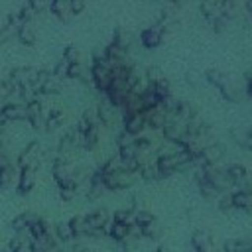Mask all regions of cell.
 <instances>
[{
  "label": "cell",
  "mask_w": 252,
  "mask_h": 252,
  "mask_svg": "<svg viewBox=\"0 0 252 252\" xmlns=\"http://www.w3.org/2000/svg\"><path fill=\"white\" fill-rule=\"evenodd\" d=\"M102 175V173H100ZM136 181V173H130V171H124L122 167L112 171V173H106L102 175V185L104 189H110V191H118V189H126L130 185H134Z\"/></svg>",
  "instance_id": "cell-1"
},
{
  "label": "cell",
  "mask_w": 252,
  "mask_h": 252,
  "mask_svg": "<svg viewBox=\"0 0 252 252\" xmlns=\"http://www.w3.org/2000/svg\"><path fill=\"white\" fill-rule=\"evenodd\" d=\"M185 124L183 120H179L177 116H169L165 126L161 128V136L165 142H181L185 138Z\"/></svg>",
  "instance_id": "cell-2"
},
{
  "label": "cell",
  "mask_w": 252,
  "mask_h": 252,
  "mask_svg": "<svg viewBox=\"0 0 252 252\" xmlns=\"http://www.w3.org/2000/svg\"><path fill=\"white\" fill-rule=\"evenodd\" d=\"M163 26L161 24H154V26H150V28H146V30H142V33H140V41H142V45L144 47H148V49H156L159 43H161V39H163Z\"/></svg>",
  "instance_id": "cell-3"
},
{
  "label": "cell",
  "mask_w": 252,
  "mask_h": 252,
  "mask_svg": "<svg viewBox=\"0 0 252 252\" xmlns=\"http://www.w3.org/2000/svg\"><path fill=\"white\" fill-rule=\"evenodd\" d=\"M122 130L130 136H140L142 130L146 128V118H144V112H136V114H122Z\"/></svg>",
  "instance_id": "cell-4"
},
{
  "label": "cell",
  "mask_w": 252,
  "mask_h": 252,
  "mask_svg": "<svg viewBox=\"0 0 252 252\" xmlns=\"http://www.w3.org/2000/svg\"><path fill=\"white\" fill-rule=\"evenodd\" d=\"M144 118H146V128H154V130H161L167 122V110L163 108V104L144 110Z\"/></svg>",
  "instance_id": "cell-5"
},
{
  "label": "cell",
  "mask_w": 252,
  "mask_h": 252,
  "mask_svg": "<svg viewBox=\"0 0 252 252\" xmlns=\"http://www.w3.org/2000/svg\"><path fill=\"white\" fill-rule=\"evenodd\" d=\"M108 222H110V217H108L106 209H96V211L87 215V224H89L91 230H96V232L104 234V228L108 226Z\"/></svg>",
  "instance_id": "cell-6"
},
{
  "label": "cell",
  "mask_w": 252,
  "mask_h": 252,
  "mask_svg": "<svg viewBox=\"0 0 252 252\" xmlns=\"http://www.w3.org/2000/svg\"><path fill=\"white\" fill-rule=\"evenodd\" d=\"M35 73H37V69L28 67V65H22V67H14V69L10 71V77H8V79H10L14 85H30L32 79L35 77Z\"/></svg>",
  "instance_id": "cell-7"
},
{
  "label": "cell",
  "mask_w": 252,
  "mask_h": 252,
  "mask_svg": "<svg viewBox=\"0 0 252 252\" xmlns=\"http://www.w3.org/2000/svg\"><path fill=\"white\" fill-rule=\"evenodd\" d=\"M2 116L10 122V120H28V112H26V104L24 102H8L2 108Z\"/></svg>",
  "instance_id": "cell-8"
},
{
  "label": "cell",
  "mask_w": 252,
  "mask_h": 252,
  "mask_svg": "<svg viewBox=\"0 0 252 252\" xmlns=\"http://www.w3.org/2000/svg\"><path fill=\"white\" fill-rule=\"evenodd\" d=\"M33 185H35V169L24 167L20 171V179H18V193L20 195H28V193H32Z\"/></svg>",
  "instance_id": "cell-9"
},
{
  "label": "cell",
  "mask_w": 252,
  "mask_h": 252,
  "mask_svg": "<svg viewBox=\"0 0 252 252\" xmlns=\"http://www.w3.org/2000/svg\"><path fill=\"white\" fill-rule=\"evenodd\" d=\"M191 246L195 248V252H213V240H211L209 232H205V230H195L193 232Z\"/></svg>",
  "instance_id": "cell-10"
},
{
  "label": "cell",
  "mask_w": 252,
  "mask_h": 252,
  "mask_svg": "<svg viewBox=\"0 0 252 252\" xmlns=\"http://www.w3.org/2000/svg\"><path fill=\"white\" fill-rule=\"evenodd\" d=\"M69 226H71V232L75 236V240L83 238V236H89V224H87V215H75L71 220H69Z\"/></svg>",
  "instance_id": "cell-11"
},
{
  "label": "cell",
  "mask_w": 252,
  "mask_h": 252,
  "mask_svg": "<svg viewBox=\"0 0 252 252\" xmlns=\"http://www.w3.org/2000/svg\"><path fill=\"white\" fill-rule=\"evenodd\" d=\"M53 177H55L57 185H61V183H65L67 179L75 177L73 165H71V163H63V161L55 159V163H53Z\"/></svg>",
  "instance_id": "cell-12"
},
{
  "label": "cell",
  "mask_w": 252,
  "mask_h": 252,
  "mask_svg": "<svg viewBox=\"0 0 252 252\" xmlns=\"http://www.w3.org/2000/svg\"><path fill=\"white\" fill-rule=\"evenodd\" d=\"M108 236L114 240V242H120V244H126L130 240V226L128 224H120V222H114L110 224L108 228Z\"/></svg>",
  "instance_id": "cell-13"
},
{
  "label": "cell",
  "mask_w": 252,
  "mask_h": 252,
  "mask_svg": "<svg viewBox=\"0 0 252 252\" xmlns=\"http://www.w3.org/2000/svg\"><path fill=\"white\" fill-rule=\"evenodd\" d=\"M96 116H98V122L102 124H110L112 118H114V106L110 104V100L106 96L100 98V102L96 104Z\"/></svg>",
  "instance_id": "cell-14"
},
{
  "label": "cell",
  "mask_w": 252,
  "mask_h": 252,
  "mask_svg": "<svg viewBox=\"0 0 252 252\" xmlns=\"http://www.w3.org/2000/svg\"><path fill=\"white\" fill-rule=\"evenodd\" d=\"M224 252H252V238H228L224 242Z\"/></svg>",
  "instance_id": "cell-15"
},
{
  "label": "cell",
  "mask_w": 252,
  "mask_h": 252,
  "mask_svg": "<svg viewBox=\"0 0 252 252\" xmlns=\"http://www.w3.org/2000/svg\"><path fill=\"white\" fill-rule=\"evenodd\" d=\"M49 10L53 16H57L59 20H69L73 14H71V8H69V0H53L49 4Z\"/></svg>",
  "instance_id": "cell-16"
},
{
  "label": "cell",
  "mask_w": 252,
  "mask_h": 252,
  "mask_svg": "<svg viewBox=\"0 0 252 252\" xmlns=\"http://www.w3.org/2000/svg\"><path fill=\"white\" fill-rule=\"evenodd\" d=\"M201 12H203V16L209 20V22H213V20H217V18H220L222 16V2H203L201 4Z\"/></svg>",
  "instance_id": "cell-17"
},
{
  "label": "cell",
  "mask_w": 252,
  "mask_h": 252,
  "mask_svg": "<svg viewBox=\"0 0 252 252\" xmlns=\"http://www.w3.org/2000/svg\"><path fill=\"white\" fill-rule=\"evenodd\" d=\"M16 35H18V39H20L24 45H33V43H35V32H33V28H32L30 22L20 24Z\"/></svg>",
  "instance_id": "cell-18"
},
{
  "label": "cell",
  "mask_w": 252,
  "mask_h": 252,
  "mask_svg": "<svg viewBox=\"0 0 252 252\" xmlns=\"http://www.w3.org/2000/svg\"><path fill=\"white\" fill-rule=\"evenodd\" d=\"M226 173H228L230 181L234 183V187H238L246 179V175H248V171H246V167L242 163H230V165H226Z\"/></svg>",
  "instance_id": "cell-19"
},
{
  "label": "cell",
  "mask_w": 252,
  "mask_h": 252,
  "mask_svg": "<svg viewBox=\"0 0 252 252\" xmlns=\"http://www.w3.org/2000/svg\"><path fill=\"white\" fill-rule=\"evenodd\" d=\"M28 232H30V238H41V236H45L49 232V226H47L45 219L35 217V220L28 226Z\"/></svg>",
  "instance_id": "cell-20"
},
{
  "label": "cell",
  "mask_w": 252,
  "mask_h": 252,
  "mask_svg": "<svg viewBox=\"0 0 252 252\" xmlns=\"http://www.w3.org/2000/svg\"><path fill=\"white\" fill-rule=\"evenodd\" d=\"M134 224H136L140 230H144V228L156 224V217H154L150 211L140 209V211H136V215H134Z\"/></svg>",
  "instance_id": "cell-21"
},
{
  "label": "cell",
  "mask_w": 252,
  "mask_h": 252,
  "mask_svg": "<svg viewBox=\"0 0 252 252\" xmlns=\"http://www.w3.org/2000/svg\"><path fill=\"white\" fill-rule=\"evenodd\" d=\"M33 220H35V215H33V213H30V211H28V213H20V215L12 220V228H14L16 232L28 230V226H30Z\"/></svg>",
  "instance_id": "cell-22"
},
{
  "label": "cell",
  "mask_w": 252,
  "mask_h": 252,
  "mask_svg": "<svg viewBox=\"0 0 252 252\" xmlns=\"http://www.w3.org/2000/svg\"><path fill=\"white\" fill-rule=\"evenodd\" d=\"M205 79H207V81H209L213 87H217V89H220V87H222V85L228 81V77H226V75H224L220 69H215V67L205 71Z\"/></svg>",
  "instance_id": "cell-23"
},
{
  "label": "cell",
  "mask_w": 252,
  "mask_h": 252,
  "mask_svg": "<svg viewBox=\"0 0 252 252\" xmlns=\"http://www.w3.org/2000/svg\"><path fill=\"white\" fill-rule=\"evenodd\" d=\"M63 110L61 108H51L47 110V116H45V130H55L61 122H63Z\"/></svg>",
  "instance_id": "cell-24"
},
{
  "label": "cell",
  "mask_w": 252,
  "mask_h": 252,
  "mask_svg": "<svg viewBox=\"0 0 252 252\" xmlns=\"http://www.w3.org/2000/svg\"><path fill=\"white\" fill-rule=\"evenodd\" d=\"M55 238H57L61 244H67V242L75 240L69 222H57V224H55Z\"/></svg>",
  "instance_id": "cell-25"
},
{
  "label": "cell",
  "mask_w": 252,
  "mask_h": 252,
  "mask_svg": "<svg viewBox=\"0 0 252 252\" xmlns=\"http://www.w3.org/2000/svg\"><path fill=\"white\" fill-rule=\"evenodd\" d=\"M96 144H98V124L96 126H91L85 132V136H83V148L85 150H94Z\"/></svg>",
  "instance_id": "cell-26"
},
{
  "label": "cell",
  "mask_w": 252,
  "mask_h": 252,
  "mask_svg": "<svg viewBox=\"0 0 252 252\" xmlns=\"http://www.w3.org/2000/svg\"><path fill=\"white\" fill-rule=\"evenodd\" d=\"M142 104H144V110H150V108H156V106H159L161 104V98L154 93V89L150 87L144 94H142Z\"/></svg>",
  "instance_id": "cell-27"
},
{
  "label": "cell",
  "mask_w": 252,
  "mask_h": 252,
  "mask_svg": "<svg viewBox=\"0 0 252 252\" xmlns=\"http://www.w3.org/2000/svg\"><path fill=\"white\" fill-rule=\"evenodd\" d=\"M59 91H61V79H57V77L51 75V77L47 79V83L41 87L39 93H41V94H57Z\"/></svg>",
  "instance_id": "cell-28"
},
{
  "label": "cell",
  "mask_w": 252,
  "mask_h": 252,
  "mask_svg": "<svg viewBox=\"0 0 252 252\" xmlns=\"http://www.w3.org/2000/svg\"><path fill=\"white\" fill-rule=\"evenodd\" d=\"M152 89H154V93L161 98V102H163L167 96H171V87H169V81H167V79H161L159 83L152 85Z\"/></svg>",
  "instance_id": "cell-29"
},
{
  "label": "cell",
  "mask_w": 252,
  "mask_h": 252,
  "mask_svg": "<svg viewBox=\"0 0 252 252\" xmlns=\"http://www.w3.org/2000/svg\"><path fill=\"white\" fill-rule=\"evenodd\" d=\"M138 175L146 181H154V179H159V173H158V167L156 163H148V165H142L138 169Z\"/></svg>",
  "instance_id": "cell-30"
},
{
  "label": "cell",
  "mask_w": 252,
  "mask_h": 252,
  "mask_svg": "<svg viewBox=\"0 0 252 252\" xmlns=\"http://www.w3.org/2000/svg\"><path fill=\"white\" fill-rule=\"evenodd\" d=\"M146 79H148V83H150V87L152 85H156V83H159L161 79H165V75L161 73V69L158 67V65H150L148 69H146Z\"/></svg>",
  "instance_id": "cell-31"
},
{
  "label": "cell",
  "mask_w": 252,
  "mask_h": 252,
  "mask_svg": "<svg viewBox=\"0 0 252 252\" xmlns=\"http://www.w3.org/2000/svg\"><path fill=\"white\" fill-rule=\"evenodd\" d=\"M63 59H65L69 65H73V63H79V59H81L79 47H75V45H67V47L63 49Z\"/></svg>",
  "instance_id": "cell-32"
},
{
  "label": "cell",
  "mask_w": 252,
  "mask_h": 252,
  "mask_svg": "<svg viewBox=\"0 0 252 252\" xmlns=\"http://www.w3.org/2000/svg\"><path fill=\"white\" fill-rule=\"evenodd\" d=\"M26 112H28V120L33 118V116H37V114H41V112H43L41 100H39V98H33V100H30V102H26Z\"/></svg>",
  "instance_id": "cell-33"
},
{
  "label": "cell",
  "mask_w": 252,
  "mask_h": 252,
  "mask_svg": "<svg viewBox=\"0 0 252 252\" xmlns=\"http://www.w3.org/2000/svg\"><path fill=\"white\" fill-rule=\"evenodd\" d=\"M12 179H14V167L12 165L0 169V189H8L10 183H12Z\"/></svg>",
  "instance_id": "cell-34"
},
{
  "label": "cell",
  "mask_w": 252,
  "mask_h": 252,
  "mask_svg": "<svg viewBox=\"0 0 252 252\" xmlns=\"http://www.w3.org/2000/svg\"><path fill=\"white\" fill-rule=\"evenodd\" d=\"M134 158H138V150H136L134 144L118 150V159H134Z\"/></svg>",
  "instance_id": "cell-35"
},
{
  "label": "cell",
  "mask_w": 252,
  "mask_h": 252,
  "mask_svg": "<svg viewBox=\"0 0 252 252\" xmlns=\"http://www.w3.org/2000/svg\"><path fill=\"white\" fill-rule=\"evenodd\" d=\"M67 71H69V63H67L65 59H61V61H57V63H55V67H53L51 75H53V77H57V79H61V77H67Z\"/></svg>",
  "instance_id": "cell-36"
},
{
  "label": "cell",
  "mask_w": 252,
  "mask_h": 252,
  "mask_svg": "<svg viewBox=\"0 0 252 252\" xmlns=\"http://www.w3.org/2000/svg\"><path fill=\"white\" fill-rule=\"evenodd\" d=\"M45 116H47V112H41V114H37V116L30 118L28 122L32 124V128H33V130H37V132H43V130H45Z\"/></svg>",
  "instance_id": "cell-37"
},
{
  "label": "cell",
  "mask_w": 252,
  "mask_h": 252,
  "mask_svg": "<svg viewBox=\"0 0 252 252\" xmlns=\"http://www.w3.org/2000/svg\"><path fill=\"white\" fill-rule=\"evenodd\" d=\"M219 209H220V211H230V209H234V205H232V193H220V195H219Z\"/></svg>",
  "instance_id": "cell-38"
},
{
  "label": "cell",
  "mask_w": 252,
  "mask_h": 252,
  "mask_svg": "<svg viewBox=\"0 0 252 252\" xmlns=\"http://www.w3.org/2000/svg\"><path fill=\"white\" fill-rule=\"evenodd\" d=\"M16 32H18V28L16 26H10V24H6L2 30H0V45H4L10 37H14L16 35Z\"/></svg>",
  "instance_id": "cell-39"
},
{
  "label": "cell",
  "mask_w": 252,
  "mask_h": 252,
  "mask_svg": "<svg viewBox=\"0 0 252 252\" xmlns=\"http://www.w3.org/2000/svg\"><path fill=\"white\" fill-rule=\"evenodd\" d=\"M28 242H30V238L26 240V238H22V236H12V238H10L6 244L10 246V250H12V252H16V250H20L24 244H28Z\"/></svg>",
  "instance_id": "cell-40"
},
{
  "label": "cell",
  "mask_w": 252,
  "mask_h": 252,
  "mask_svg": "<svg viewBox=\"0 0 252 252\" xmlns=\"http://www.w3.org/2000/svg\"><path fill=\"white\" fill-rule=\"evenodd\" d=\"M116 142H118V150L120 148H126V146H130V144H134V136H130V134H126L124 130L116 136Z\"/></svg>",
  "instance_id": "cell-41"
},
{
  "label": "cell",
  "mask_w": 252,
  "mask_h": 252,
  "mask_svg": "<svg viewBox=\"0 0 252 252\" xmlns=\"http://www.w3.org/2000/svg\"><path fill=\"white\" fill-rule=\"evenodd\" d=\"M75 195H77V189H73V187H59V197L63 201H73Z\"/></svg>",
  "instance_id": "cell-42"
},
{
  "label": "cell",
  "mask_w": 252,
  "mask_h": 252,
  "mask_svg": "<svg viewBox=\"0 0 252 252\" xmlns=\"http://www.w3.org/2000/svg\"><path fill=\"white\" fill-rule=\"evenodd\" d=\"M211 26H213V30H215L217 33H220V32H224V28L228 26V20H226L224 16H220V18L213 20V22H211Z\"/></svg>",
  "instance_id": "cell-43"
},
{
  "label": "cell",
  "mask_w": 252,
  "mask_h": 252,
  "mask_svg": "<svg viewBox=\"0 0 252 252\" xmlns=\"http://www.w3.org/2000/svg\"><path fill=\"white\" fill-rule=\"evenodd\" d=\"M69 8H71V14L73 16H79L85 10V2L83 0H69Z\"/></svg>",
  "instance_id": "cell-44"
},
{
  "label": "cell",
  "mask_w": 252,
  "mask_h": 252,
  "mask_svg": "<svg viewBox=\"0 0 252 252\" xmlns=\"http://www.w3.org/2000/svg\"><path fill=\"white\" fill-rule=\"evenodd\" d=\"M102 193H104V187H89L87 199H89V201H94V199H98Z\"/></svg>",
  "instance_id": "cell-45"
},
{
  "label": "cell",
  "mask_w": 252,
  "mask_h": 252,
  "mask_svg": "<svg viewBox=\"0 0 252 252\" xmlns=\"http://www.w3.org/2000/svg\"><path fill=\"white\" fill-rule=\"evenodd\" d=\"M246 93L250 94V98H252V73L246 77Z\"/></svg>",
  "instance_id": "cell-46"
},
{
  "label": "cell",
  "mask_w": 252,
  "mask_h": 252,
  "mask_svg": "<svg viewBox=\"0 0 252 252\" xmlns=\"http://www.w3.org/2000/svg\"><path fill=\"white\" fill-rule=\"evenodd\" d=\"M244 8H246V12L250 14V18H252V0H248L246 4H244Z\"/></svg>",
  "instance_id": "cell-47"
},
{
  "label": "cell",
  "mask_w": 252,
  "mask_h": 252,
  "mask_svg": "<svg viewBox=\"0 0 252 252\" xmlns=\"http://www.w3.org/2000/svg\"><path fill=\"white\" fill-rule=\"evenodd\" d=\"M16 252H32V248H30V242H28V244H24V246H22L20 250H16Z\"/></svg>",
  "instance_id": "cell-48"
},
{
  "label": "cell",
  "mask_w": 252,
  "mask_h": 252,
  "mask_svg": "<svg viewBox=\"0 0 252 252\" xmlns=\"http://www.w3.org/2000/svg\"><path fill=\"white\" fill-rule=\"evenodd\" d=\"M75 252H91V250L85 248V246H81V244H77V246H75Z\"/></svg>",
  "instance_id": "cell-49"
},
{
  "label": "cell",
  "mask_w": 252,
  "mask_h": 252,
  "mask_svg": "<svg viewBox=\"0 0 252 252\" xmlns=\"http://www.w3.org/2000/svg\"><path fill=\"white\" fill-rule=\"evenodd\" d=\"M0 252H12L8 244H0Z\"/></svg>",
  "instance_id": "cell-50"
},
{
  "label": "cell",
  "mask_w": 252,
  "mask_h": 252,
  "mask_svg": "<svg viewBox=\"0 0 252 252\" xmlns=\"http://www.w3.org/2000/svg\"><path fill=\"white\" fill-rule=\"evenodd\" d=\"M156 252H167V248H163V246H161V248H158Z\"/></svg>",
  "instance_id": "cell-51"
},
{
  "label": "cell",
  "mask_w": 252,
  "mask_h": 252,
  "mask_svg": "<svg viewBox=\"0 0 252 252\" xmlns=\"http://www.w3.org/2000/svg\"><path fill=\"white\" fill-rule=\"evenodd\" d=\"M45 252H59V250H57V248H53V250H45Z\"/></svg>",
  "instance_id": "cell-52"
}]
</instances>
